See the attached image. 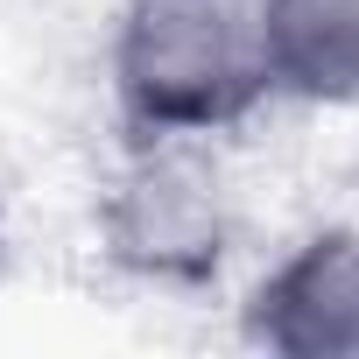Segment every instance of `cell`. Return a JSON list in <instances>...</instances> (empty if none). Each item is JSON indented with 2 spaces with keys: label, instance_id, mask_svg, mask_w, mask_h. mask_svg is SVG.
<instances>
[{
  "label": "cell",
  "instance_id": "obj_3",
  "mask_svg": "<svg viewBox=\"0 0 359 359\" xmlns=\"http://www.w3.org/2000/svg\"><path fill=\"white\" fill-rule=\"evenodd\" d=\"M254 331L282 352H359V240H310L261 289Z\"/></svg>",
  "mask_w": 359,
  "mask_h": 359
},
{
  "label": "cell",
  "instance_id": "obj_2",
  "mask_svg": "<svg viewBox=\"0 0 359 359\" xmlns=\"http://www.w3.org/2000/svg\"><path fill=\"white\" fill-rule=\"evenodd\" d=\"M106 226H113V254L127 268H141V275H162V282L205 275L219 261V240H226L212 176L198 162H184V155L141 162L127 184H120Z\"/></svg>",
  "mask_w": 359,
  "mask_h": 359
},
{
  "label": "cell",
  "instance_id": "obj_4",
  "mask_svg": "<svg viewBox=\"0 0 359 359\" xmlns=\"http://www.w3.org/2000/svg\"><path fill=\"white\" fill-rule=\"evenodd\" d=\"M268 85L303 99H359V0H261Z\"/></svg>",
  "mask_w": 359,
  "mask_h": 359
},
{
  "label": "cell",
  "instance_id": "obj_1",
  "mask_svg": "<svg viewBox=\"0 0 359 359\" xmlns=\"http://www.w3.org/2000/svg\"><path fill=\"white\" fill-rule=\"evenodd\" d=\"M261 92V0H127L120 99L148 134L226 127Z\"/></svg>",
  "mask_w": 359,
  "mask_h": 359
}]
</instances>
